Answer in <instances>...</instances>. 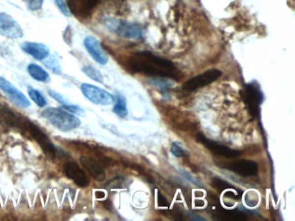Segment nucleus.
<instances>
[{"label": "nucleus", "mask_w": 295, "mask_h": 221, "mask_svg": "<svg viewBox=\"0 0 295 221\" xmlns=\"http://www.w3.org/2000/svg\"><path fill=\"white\" fill-rule=\"evenodd\" d=\"M128 70L154 77L181 80V74L171 61L157 57L149 51L135 53L127 62Z\"/></svg>", "instance_id": "1"}, {"label": "nucleus", "mask_w": 295, "mask_h": 221, "mask_svg": "<svg viewBox=\"0 0 295 221\" xmlns=\"http://www.w3.org/2000/svg\"><path fill=\"white\" fill-rule=\"evenodd\" d=\"M19 130H23L24 133L26 134L29 137H32L40 145L42 151H44L48 157L54 158L56 156L57 151L54 146L52 142L50 141L49 137L46 135L43 130H41L36 124L32 121L26 119L23 116L21 122L18 125V128Z\"/></svg>", "instance_id": "2"}, {"label": "nucleus", "mask_w": 295, "mask_h": 221, "mask_svg": "<svg viewBox=\"0 0 295 221\" xmlns=\"http://www.w3.org/2000/svg\"><path fill=\"white\" fill-rule=\"evenodd\" d=\"M42 117L57 129L65 132L76 129L81 125V120L77 117L55 107L45 109Z\"/></svg>", "instance_id": "3"}, {"label": "nucleus", "mask_w": 295, "mask_h": 221, "mask_svg": "<svg viewBox=\"0 0 295 221\" xmlns=\"http://www.w3.org/2000/svg\"><path fill=\"white\" fill-rule=\"evenodd\" d=\"M241 95L243 96V101L248 106L250 115L254 118L257 117L259 114L260 104L263 100V95L259 85L254 82L245 85Z\"/></svg>", "instance_id": "4"}, {"label": "nucleus", "mask_w": 295, "mask_h": 221, "mask_svg": "<svg viewBox=\"0 0 295 221\" xmlns=\"http://www.w3.org/2000/svg\"><path fill=\"white\" fill-rule=\"evenodd\" d=\"M106 27L110 32L127 38H140L143 35V29L141 26L127 22L118 21L112 18L106 19Z\"/></svg>", "instance_id": "5"}, {"label": "nucleus", "mask_w": 295, "mask_h": 221, "mask_svg": "<svg viewBox=\"0 0 295 221\" xmlns=\"http://www.w3.org/2000/svg\"><path fill=\"white\" fill-rule=\"evenodd\" d=\"M221 75L222 72L218 68L209 69L203 74H198L195 77L189 79L184 83L182 88L184 91H197L198 89L204 88L208 85L213 83L214 81H218L219 78H221Z\"/></svg>", "instance_id": "6"}, {"label": "nucleus", "mask_w": 295, "mask_h": 221, "mask_svg": "<svg viewBox=\"0 0 295 221\" xmlns=\"http://www.w3.org/2000/svg\"><path fill=\"white\" fill-rule=\"evenodd\" d=\"M81 90L85 97L95 105H109L114 102V97L110 93L94 85L82 83Z\"/></svg>", "instance_id": "7"}, {"label": "nucleus", "mask_w": 295, "mask_h": 221, "mask_svg": "<svg viewBox=\"0 0 295 221\" xmlns=\"http://www.w3.org/2000/svg\"><path fill=\"white\" fill-rule=\"evenodd\" d=\"M218 167L235 173L243 177H250L257 175L258 172V164L251 160H238V161H227L218 163Z\"/></svg>", "instance_id": "8"}, {"label": "nucleus", "mask_w": 295, "mask_h": 221, "mask_svg": "<svg viewBox=\"0 0 295 221\" xmlns=\"http://www.w3.org/2000/svg\"><path fill=\"white\" fill-rule=\"evenodd\" d=\"M101 0H69L68 6L71 14L79 19H86L91 16Z\"/></svg>", "instance_id": "9"}, {"label": "nucleus", "mask_w": 295, "mask_h": 221, "mask_svg": "<svg viewBox=\"0 0 295 221\" xmlns=\"http://www.w3.org/2000/svg\"><path fill=\"white\" fill-rule=\"evenodd\" d=\"M197 140L204 144L209 151L213 152L214 154L222 157V158H237L242 155V151L234 150L231 148L227 147L225 145L219 144L214 140L209 139L202 133L197 134Z\"/></svg>", "instance_id": "10"}, {"label": "nucleus", "mask_w": 295, "mask_h": 221, "mask_svg": "<svg viewBox=\"0 0 295 221\" xmlns=\"http://www.w3.org/2000/svg\"><path fill=\"white\" fill-rule=\"evenodd\" d=\"M0 89L7 95L15 105L21 108H28L31 106V102L29 101L26 96L20 90H18L14 85L11 84L10 81L2 76H0Z\"/></svg>", "instance_id": "11"}, {"label": "nucleus", "mask_w": 295, "mask_h": 221, "mask_svg": "<svg viewBox=\"0 0 295 221\" xmlns=\"http://www.w3.org/2000/svg\"><path fill=\"white\" fill-rule=\"evenodd\" d=\"M0 34L9 38H21L24 32L21 26L11 16L0 11Z\"/></svg>", "instance_id": "12"}, {"label": "nucleus", "mask_w": 295, "mask_h": 221, "mask_svg": "<svg viewBox=\"0 0 295 221\" xmlns=\"http://www.w3.org/2000/svg\"><path fill=\"white\" fill-rule=\"evenodd\" d=\"M84 46L92 58L101 65H106L109 62V56L101 43L94 36H88L84 40Z\"/></svg>", "instance_id": "13"}, {"label": "nucleus", "mask_w": 295, "mask_h": 221, "mask_svg": "<svg viewBox=\"0 0 295 221\" xmlns=\"http://www.w3.org/2000/svg\"><path fill=\"white\" fill-rule=\"evenodd\" d=\"M64 171L68 178L72 180L77 186L86 188L89 184L84 171L74 161H68L64 167Z\"/></svg>", "instance_id": "14"}, {"label": "nucleus", "mask_w": 295, "mask_h": 221, "mask_svg": "<svg viewBox=\"0 0 295 221\" xmlns=\"http://www.w3.org/2000/svg\"><path fill=\"white\" fill-rule=\"evenodd\" d=\"M80 161L82 167L97 182H103L106 179L105 169H103L102 165L100 164L98 161H95L94 158L82 156L80 158Z\"/></svg>", "instance_id": "15"}, {"label": "nucleus", "mask_w": 295, "mask_h": 221, "mask_svg": "<svg viewBox=\"0 0 295 221\" xmlns=\"http://www.w3.org/2000/svg\"><path fill=\"white\" fill-rule=\"evenodd\" d=\"M22 115L15 113L7 105L0 103V125L4 126L17 129L22 120Z\"/></svg>", "instance_id": "16"}, {"label": "nucleus", "mask_w": 295, "mask_h": 221, "mask_svg": "<svg viewBox=\"0 0 295 221\" xmlns=\"http://www.w3.org/2000/svg\"><path fill=\"white\" fill-rule=\"evenodd\" d=\"M21 49L26 54L32 56L37 60H44L49 57V48L43 43L39 42H25L21 44Z\"/></svg>", "instance_id": "17"}, {"label": "nucleus", "mask_w": 295, "mask_h": 221, "mask_svg": "<svg viewBox=\"0 0 295 221\" xmlns=\"http://www.w3.org/2000/svg\"><path fill=\"white\" fill-rule=\"evenodd\" d=\"M215 219L221 221H246L247 216L243 213L236 210H226L222 207H216L214 212L212 213Z\"/></svg>", "instance_id": "18"}, {"label": "nucleus", "mask_w": 295, "mask_h": 221, "mask_svg": "<svg viewBox=\"0 0 295 221\" xmlns=\"http://www.w3.org/2000/svg\"><path fill=\"white\" fill-rule=\"evenodd\" d=\"M48 94L50 95V97H52L54 99H56V101L59 102L60 104L64 105V108L67 109L69 111H71L77 115H83L82 109L80 108L77 105H73L71 102L69 101L67 98L64 97V95H62L54 90H49Z\"/></svg>", "instance_id": "19"}, {"label": "nucleus", "mask_w": 295, "mask_h": 221, "mask_svg": "<svg viewBox=\"0 0 295 221\" xmlns=\"http://www.w3.org/2000/svg\"><path fill=\"white\" fill-rule=\"evenodd\" d=\"M28 73L33 79H35L36 81L45 82L49 80V74L37 64L29 65Z\"/></svg>", "instance_id": "20"}, {"label": "nucleus", "mask_w": 295, "mask_h": 221, "mask_svg": "<svg viewBox=\"0 0 295 221\" xmlns=\"http://www.w3.org/2000/svg\"><path fill=\"white\" fill-rule=\"evenodd\" d=\"M112 111L117 116L122 118V119L127 116L128 110H127V99L124 97L123 95H118L117 96L115 105L113 106Z\"/></svg>", "instance_id": "21"}, {"label": "nucleus", "mask_w": 295, "mask_h": 221, "mask_svg": "<svg viewBox=\"0 0 295 221\" xmlns=\"http://www.w3.org/2000/svg\"><path fill=\"white\" fill-rule=\"evenodd\" d=\"M82 72H83L88 78H90L91 80H93V81L99 82V83H103V82H104L102 73H101L97 68H95V67H93V66H90V65L86 66V67L82 68Z\"/></svg>", "instance_id": "22"}, {"label": "nucleus", "mask_w": 295, "mask_h": 221, "mask_svg": "<svg viewBox=\"0 0 295 221\" xmlns=\"http://www.w3.org/2000/svg\"><path fill=\"white\" fill-rule=\"evenodd\" d=\"M28 94L32 100L35 102L36 104L38 106H40V107L45 106L47 101H46L45 98L43 97V95L40 92L37 91V89H34V88H29Z\"/></svg>", "instance_id": "23"}, {"label": "nucleus", "mask_w": 295, "mask_h": 221, "mask_svg": "<svg viewBox=\"0 0 295 221\" xmlns=\"http://www.w3.org/2000/svg\"><path fill=\"white\" fill-rule=\"evenodd\" d=\"M211 185L215 189L218 190L219 192H222L224 190L230 189H234L231 184L227 183L224 180L221 179L219 177H213L211 179Z\"/></svg>", "instance_id": "24"}, {"label": "nucleus", "mask_w": 295, "mask_h": 221, "mask_svg": "<svg viewBox=\"0 0 295 221\" xmlns=\"http://www.w3.org/2000/svg\"><path fill=\"white\" fill-rule=\"evenodd\" d=\"M171 152L176 158H187L189 157L188 151L184 149L180 142H173L171 145Z\"/></svg>", "instance_id": "25"}, {"label": "nucleus", "mask_w": 295, "mask_h": 221, "mask_svg": "<svg viewBox=\"0 0 295 221\" xmlns=\"http://www.w3.org/2000/svg\"><path fill=\"white\" fill-rule=\"evenodd\" d=\"M44 64L46 67L49 68L50 70H52L55 74H62V70H61L60 64L56 60L55 58H51L49 60L46 61Z\"/></svg>", "instance_id": "26"}, {"label": "nucleus", "mask_w": 295, "mask_h": 221, "mask_svg": "<svg viewBox=\"0 0 295 221\" xmlns=\"http://www.w3.org/2000/svg\"><path fill=\"white\" fill-rule=\"evenodd\" d=\"M24 2L31 11H38L43 4V0H24Z\"/></svg>", "instance_id": "27"}, {"label": "nucleus", "mask_w": 295, "mask_h": 221, "mask_svg": "<svg viewBox=\"0 0 295 221\" xmlns=\"http://www.w3.org/2000/svg\"><path fill=\"white\" fill-rule=\"evenodd\" d=\"M54 3L56 4L59 11L66 17H70L71 15V11L69 9L68 4L64 0H54Z\"/></svg>", "instance_id": "28"}, {"label": "nucleus", "mask_w": 295, "mask_h": 221, "mask_svg": "<svg viewBox=\"0 0 295 221\" xmlns=\"http://www.w3.org/2000/svg\"><path fill=\"white\" fill-rule=\"evenodd\" d=\"M180 172L182 174V176L185 178V179L188 180L189 182H190L191 183H193L194 185H197V186H201V183L199 182V180L196 178L195 176H192L190 173L188 172L186 170H184V169H180Z\"/></svg>", "instance_id": "29"}, {"label": "nucleus", "mask_w": 295, "mask_h": 221, "mask_svg": "<svg viewBox=\"0 0 295 221\" xmlns=\"http://www.w3.org/2000/svg\"><path fill=\"white\" fill-rule=\"evenodd\" d=\"M255 194H256L255 193H249V194L247 195L246 203L248 206H250V207H255V206H257V204L258 203V197H257L256 199L253 198Z\"/></svg>", "instance_id": "30"}, {"label": "nucleus", "mask_w": 295, "mask_h": 221, "mask_svg": "<svg viewBox=\"0 0 295 221\" xmlns=\"http://www.w3.org/2000/svg\"><path fill=\"white\" fill-rule=\"evenodd\" d=\"M157 200H158V204L159 207H169L168 201L166 200V199L164 197V195H162V193H160V192H158V198H157Z\"/></svg>", "instance_id": "31"}, {"label": "nucleus", "mask_w": 295, "mask_h": 221, "mask_svg": "<svg viewBox=\"0 0 295 221\" xmlns=\"http://www.w3.org/2000/svg\"><path fill=\"white\" fill-rule=\"evenodd\" d=\"M189 216H190V217L191 218V220H193V221H206V219H205V218L201 217L198 214H194V213H190V214H189Z\"/></svg>", "instance_id": "32"}]
</instances>
